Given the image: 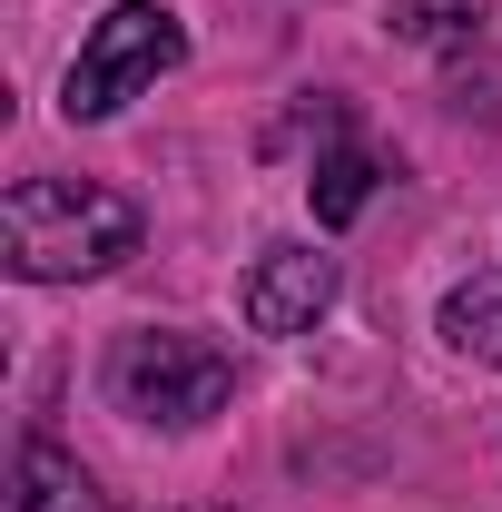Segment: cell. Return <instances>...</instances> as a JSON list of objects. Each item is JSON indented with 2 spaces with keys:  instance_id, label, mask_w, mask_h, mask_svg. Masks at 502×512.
I'll return each instance as SVG.
<instances>
[{
  "instance_id": "cell-1",
  "label": "cell",
  "mask_w": 502,
  "mask_h": 512,
  "mask_svg": "<svg viewBox=\"0 0 502 512\" xmlns=\"http://www.w3.org/2000/svg\"><path fill=\"white\" fill-rule=\"evenodd\" d=\"M148 237L138 197L109 178H20L0 197V266L20 286H89V276H119Z\"/></svg>"
},
{
  "instance_id": "cell-2",
  "label": "cell",
  "mask_w": 502,
  "mask_h": 512,
  "mask_svg": "<svg viewBox=\"0 0 502 512\" xmlns=\"http://www.w3.org/2000/svg\"><path fill=\"white\" fill-rule=\"evenodd\" d=\"M99 394L119 404L128 424L197 434V424L227 414V394H237V355L207 345V335H188V325H128L119 345H109V365H99Z\"/></svg>"
},
{
  "instance_id": "cell-3",
  "label": "cell",
  "mask_w": 502,
  "mask_h": 512,
  "mask_svg": "<svg viewBox=\"0 0 502 512\" xmlns=\"http://www.w3.org/2000/svg\"><path fill=\"white\" fill-rule=\"evenodd\" d=\"M178 60H188V20H178L168 0H109V10H99V30L79 40L69 79H60L69 128L119 119L128 99H148V89H158Z\"/></svg>"
},
{
  "instance_id": "cell-4",
  "label": "cell",
  "mask_w": 502,
  "mask_h": 512,
  "mask_svg": "<svg viewBox=\"0 0 502 512\" xmlns=\"http://www.w3.org/2000/svg\"><path fill=\"white\" fill-rule=\"evenodd\" d=\"M335 296H345V266L315 247V237H276V247L247 266V286H237V306H247V335H276V345L315 335V325L335 316Z\"/></svg>"
},
{
  "instance_id": "cell-5",
  "label": "cell",
  "mask_w": 502,
  "mask_h": 512,
  "mask_svg": "<svg viewBox=\"0 0 502 512\" xmlns=\"http://www.w3.org/2000/svg\"><path fill=\"white\" fill-rule=\"evenodd\" d=\"M0 512H99V483L79 473L69 444L20 434V444H10V493H0Z\"/></svg>"
},
{
  "instance_id": "cell-6",
  "label": "cell",
  "mask_w": 502,
  "mask_h": 512,
  "mask_svg": "<svg viewBox=\"0 0 502 512\" xmlns=\"http://www.w3.org/2000/svg\"><path fill=\"white\" fill-rule=\"evenodd\" d=\"M443 345H453V355H473V365H493L502 375V276L493 266H483V276H463V286H453V296H443Z\"/></svg>"
},
{
  "instance_id": "cell-7",
  "label": "cell",
  "mask_w": 502,
  "mask_h": 512,
  "mask_svg": "<svg viewBox=\"0 0 502 512\" xmlns=\"http://www.w3.org/2000/svg\"><path fill=\"white\" fill-rule=\"evenodd\" d=\"M375 148H355V138H335L325 158L306 168V197H315V227H355L365 217V197H375Z\"/></svg>"
},
{
  "instance_id": "cell-8",
  "label": "cell",
  "mask_w": 502,
  "mask_h": 512,
  "mask_svg": "<svg viewBox=\"0 0 502 512\" xmlns=\"http://www.w3.org/2000/svg\"><path fill=\"white\" fill-rule=\"evenodd\" d=\"M483 20H493V0H394V40H414V50H453Z\"/></svg>"
},
{
  "instance_id": "cell-9",
  "label": "cell",
  "mask_w": 502,
  "mask_h": 512,
  "mask_svg": "<svg viewBox=\"0 0 502 512\" xmlns=\"http://www.w3.org/2000/svg\"><path fill=\"white\" fill-rule=\"evenodd\" d=\"M188 512H197V503H188Z\"/></svg>"
}]
</instances>
